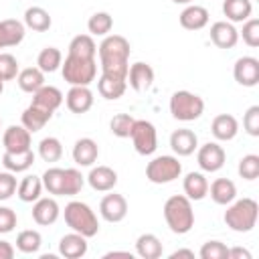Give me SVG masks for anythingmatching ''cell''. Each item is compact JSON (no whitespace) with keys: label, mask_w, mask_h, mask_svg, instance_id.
<instances>
[{"label":"cell","mask_w":259,"mask_h":259,"mask_svg":"<svg viewBox=\"0 0 259 259\" xmlns=\"http://www.w3.org/2000/svg\"><path fill=\"white\" fill-rule=\"evenodd\" d=\"M99 53V63H101V73L117 75V77H127L130 69V42L121 34H107L101 45L97 47Z\"/></svg>","instance_id":"obj_1"},{"label":"cell","mask_w":259,"mask_h":259,"mask_svg":"<svg viewBox=\"0 0 259 259\" xmlns=\"http://www.w3.org/2000/svg\"><path fill=\"white\" fill-rule=\"evenodd\" d=\"M164 219L172 233L186 235L194 227V210L192 200L184 194H174L164 202Z\"/></svg>","instance_id":"obj_2"},{"label":"cell","mask_w":259,"mask_h":259,"mask_svg":"<svg viewBox=\"0 0 259 259\" xmlns=\"http://www.w3.org/2000/svg\"><path fill=\"white\" fill-rule=\"evenodd\" d=\"M259 217V204L253 198H241L229 202V208L225 210V225L235 233H249L257 225Z\"/></svg>","instance_id":"obj_3"},{"label":"cell","mask_w":259,"mask_h":259,"mask_svg":"<svg viewBox=\"0 0 259 259\" xmlns=\"http://www.w3.org/2000/svg\"><path fill=\"white\" fill-rule=\"evenodd\" d=\"M65 223L71 231L91 239L99 233V221L93 212V208L81 200H71L65 206Z\"/></svg>","instance_id":"obj_4"},{"label":"cell","mask_w":259,"mask_h":259,"mask_svg":"<svg viewBox=\"0 0 259 259\" xmlns=\"http://www.w3.org/2000/svg\"><path fill=\"white\" fill-rule=\"evenodd\" d=\"M61 73L69 85H87L89 87L97 77V61L67 55L65 63H61Z\"/></svg>","instance_id":"obj_5"},{"label":"cell","mask_w":259,"mask_h":259,"mask_svg":"<svg viewBox=\"0 0 259 259\" xmlns=\"http://www.w3.org/2000/svg\"><path fill=\"white\" fill-rule=\"evenodd\" d=\"M204 101L200 95L190 91H176L170 97V113L178 121H194L202 115Z\"/></svg>","instance_id":"obj_6"},{"label":"cell","mask_w":259,"mask_h":259,"mask_svg":"<svg viewBox=\"0 0 259 259\" xmlns=\"http://www.w3.org/2000/svg\"><path fill=\"white\" fill-rule=\"evenodd\" d=\"M180 174H182V164L178 162L176 156H156L146 166V178L152 184L174 182L176 178H180Z\"/></svg>","instance_id":"obj_7"},{"label":"cell","mask_w":259,"mask_h":259,"mask_svg":"<svg viewBox=\"0 0 259 259\" xmlns=\"http://www.w3.org/2000/svg\"><path fill=\"white\" fill-rule=\"evenodd\" d=\"M130 138H132L134 150H136L140 156H150V154H154L156 148H158V134H156V127H154V123L148 121V119H136Z\"/></svg>","instance_id":"obj_8"},{"label":"cell","mask_w":259,"mask_h":259,"mask_svg":"<svg viewBox=\"0 0 259 259\" xmlns=\"http://www.w3.org/2000/svg\"><path fill=\"white\" fill-rule=\"evenodd\" d=\"M225 160H227V154L223 146H219L217 142H206L196 152V162L202 172H219L225 166Z\"/></svg>","instance_id":"obj_9"},{"label":"cell","mask_w":259,"mask_h":259,"mask_svg":"<svg viewBox=\"0 0 259 259\" xmlns=\"http://www.w3.org/2000/svg\"><path fill=\"white\" fill-rule=\"evenodd\" d=\"M4 152L10 154H22L30 150V132L24 125H8L2 136Z\"/></svg>","instance_id":"obj_10"},{"label":"cell","mask_w":259,"mask_h":259,"mask_svg":"<svg viewBox=\"0 0 259 259\" xmlns=\"http://www.w3.org/2000/svg\"><path fill=\"white\" fill-rule=\"evenodd\" d=\"M99 212L101 217L107 221V223H119L125 219L127 214V200L123 194H117V192H111V194H105L99 202Z\"/></svg>","instance_id":"obj_11"},{"label":"cell","mask_w":259,"mask_h":259,"mask_svg":"<svg viewBox=\"0 0 259 259\" xmlns=\"http://www.w3.org/2000/svg\"><path fill=\"white\" fill-rule=\"evenodd\" d=\"M233 77L243 87H255L259 83V61L255 57H241L235 61Z\"/></svg>","instance_id":"obj_12"},{"label":"cell","mask_w":259,"mask_h":259,"mask_svg":"<svg viewBox=\"0 0 259 259\" xmlns=\"http://www.w3.org/2000/svg\"><path fill=\"white\" fill-rule=\"evenodd\" d=\"M67 109L73 113H87L93 107V93L87 85H71V89L65 95Z\"/></svg>","instance_id":"obj_13"},{"label":"cell","mask_w":259,"mask_h":259,"mask_svg":"<svg viewBox=\"0 0 259 259\" xmlns=\"http://www.w3.org/2000/svg\"><path fill=\"white\" fill-rule=\"evenodd\" d=\"M125 81H127L130 87H132L134 91H138V93L148 91V89L152 87V83H154V69H152L148 63L138 61V63H134V65L127 69Z\"/></svg>","instance_id":"obj_14"},{"label":"cell","mask_w":259,"mask_h":259,"mask_svg":"<svg viewBox=\"0 0 259 259\" xmlns=\"http://www.w3.org/2000/svg\"><path fill=\"white\" fill-rule=\"evenodd\" d=\"M210 40L219 49H233L239 40V30L231 22L219 20L210 26Z\"/></svg>","instance_id":"obj_15"},{"label":"cell","mask_w":259,"mask_h":259,"mask_svg":"<svg viewBox=\"0 0 259 259\" xmlns=\"http://www.w3.org/2000/svg\"><path fill=\"white\" fill-rule=\"evenodd\" d=\"M87 182L97 192H109L117 184V172L109 166H95V168H91Z\"/></svg>","instance_id":"obj_16"},{"label":"cell","mask_w":259,"mask_h":259,"mask_svg":"<svg viewBox=\"0 0 259 259\" xmlns=\"http://www.w3.org/2000/svg\"><path fill=\"white\" fill-rule=\"evenodd\" d=\"M127 89V81L123 77L117 75H109V73H101V77L97 79V91L103 99H119Z\"/></svg>","instance_id":"obj_17"},{"label":"cell","mask_w":259,"mask_h":259,"mask_svg":"<svg viewBox=\"0 0 259 259\" xmlns=\"http://www.w3.org/2000/svg\"><path fill=\"white\" fill-rule=\"evenodd\" d=\"M170 148L176 156H190L198 148V138L192 130H174L170 136Z\"/></svg>","instance_id":"obj_18"},{"label":"cell","mask_w":259,"mask_h":259,"mask_svg":"<svg viewBox=\"0 0 259 259\" xmlns=\"http://www.w3.org/2000/svg\"><path fill=\"white\" fill-rule=\"evenodd\" d=\"M61 214V208L57 204L55 198H38L34 200V206H32V221L40 227H49L53 225Z\"/></svg>","instance_id":"obj_19"},{"label":"cell","mask_w":259,"mask_h":259,"mask_svg":"<svg viewBox=\"0 0 259 259\" xmlns=\"http://www.w3.org/2000/svg\"><path fill=\"white\" fill-rule=\"evenodd\" d=\"M63 93H61V89H57V87H53V85H42L38 91H34L32 93V105H36V107H40V109H47V111H51V113H55L59 107H61V103H63Z\"/></svg>","instance_id":"obj_20"},{"label":"cell","mask_w":259,"mask_h":259,"mask_svg":"<svg viewBox=\"0 0 259 259\" xmlns=\"http://www.w3.org/2000/svg\"><path fill=\"white\" fill-rule=\"evenodd\" d=\"M210 132L219 142H231L237 134H239V121L235 115L231 113H221L212 119L210 123Z\"/></svg>","instance_id":"obj_21"},{"label":"cell","mask_w":259,"mask_h":259,"mask_svg":"<svg viewBox=\"0 0 259 259\" xmlns=\"http://www.w3.org/2000/svg\"><path fill=\"white\" fill-rule=\"evenodd\" d=\"M99 156V146L91 138H81L73 146V160L77 166H93Z\"/></svg>","instance_id":"obj_22"},{"label":"cell","mask_w":259,"mask_h":259,"mask_svg":"<svg viewBox=\"0 0 259 259\" xmlns=\"http://www.w3.org/2000/svg\"><path fill=\"white\" fill-rule=\"evenodd\" d=\"M59 253L65 259H79L87 253V237L79 235V233H69L65 237H61L59 241Z\"/></svg>","instance_id":"obj_23"},{"label":"cell","mask_w":259,"mask_h":259,"mask_svg":"<svg viewBox=\"0 0 259 259\" xmlns=\"http://www.w3.org/2000/svg\"><path fill=\"white\" fill-rule=\"evenodd\" d=\"M208 24V10L198 4H188L180 12V26L186 30H200Z\"/></svg>","instance_id":"obj_24"},{"label":"cell","mask_w":259,"mask_h":259,"mask_svg":"<svg viewBox=\"0 0 259 259\" xmlns=\"http://www.w3.org/2000/svg\"><path fill=\"white\" fill-rule=\"evenodd\" d=\"M24 28L26 26L20 20H14V18L0 20V49L20 45L24 38Z\"/></svg>","instance_id":"obj_25"},{"label":"cell","mask_w":259,"mask_h":259,"mask_svg":"<svg viewBox=\"0 0 259 259\" xmlns=\"http://www.w3.org/2000/svg\"><path fill=\"white\" fill-rule=\"evenodd\" d=\"M184 196L190 200H202L208 194V180L202 172H188L184 176Z\"/></svg>","instance_id":"obj_26"},{"label":"cell","mask_w":259,"mask_h":259,"mask_svg":"<svg viewBox=\"0 0 259 259\" xmlns=\"http://www.w3.org/2000/svg\"><path fill=\"white\" fill-rule=\"evenodd\" d=\"M208 192H210V198L217 202V204H229L237 198V186L233 180L229 178H217L210 186H208Z\"/></svg>","instance_id":"obj_27"},{"label":"cell","mask_w":259,"mask_h":259,"mask_svg":"<svg viewBox=\"0 0 259 259\" xmlns=\"http://www.w3.org/2000/svg\"><path fill=\"white\" fill-rule=\"evenodd\" d=\"M16 83L24 93H34L45 85V73L38 67H26V69L18 71Z\"/></svg>","instance_id":"obj_28"},{"label":"cell","mask_w":259,"mask_h":259,"mask_svg":"<svg viewBox=\"0 0 259 259\" xmlns=\"http://www.w3.org/2000/svg\"><path fill=\"white\" fill-rule=\"evenodd\" d=\"M53 117V113L51 111H47V109H40V107H36V105H28L24 111H22V125L30 132V134H34V132H38V130H42L45 125H47V121Z\"/></svg>","instance_id":"obj_29"},{"label":"cell","mask_w":259,"mask_h":259,"mask_svg":"<svg viewBox=\"0 0 259 259\" xmlns=\"http://www.w3.org/2000/svg\"><path fill=\"white\" fill-rule=\"evenodd\" d=\"M162 243L154 233H144L136 241V253L142 259H158L162 257Z\"/></svg>","instance_id":"obj_30"},{"label":"cell","mask_w":259,"mask_h":259,"mask_svg":"<svg viewBox=\"0 0 259 259\" xmlns=\"http://www.w3.org/2000/svg\"><path fill=\"white\" fill-rule=\"evenodd\" d=\"M51 24H53L51 14L45 8H40V6L26 8V12H24V26L26 28H30L34 32H45L51 28Z\"/></svg>","instance_id":"obj_31"},{"label":"cell","mask_w":259,"mask_h":259,"mask_svg":"<svg viewBox=\"0 0 259 259\" xmlns=\"http://www.w3.org/2000/svg\"><path fill=\"white\" fill-rule=\"evenodd\" d=\"M2 164L8 172L12 174H18V172H26L32 164H34V152L32 148L22 152V154H10V152H4L2 156Z\"/></svg>","instance_id":"obj_32"},{"label":"cell","mask_w":259,"mask_h":259,"mask_svg":"<svg viewBox=\"0 0 259 259\" xmlns=\"http://www.w3.org/2000/svg\"><path fill=\"white\" fill-rule=\"evenodd\" d=\"M251 0H223V14L231 22H245L251 16Z\"/></svg>","instance_id":"obj_33"},{"label":"cell","mask_w":259,"mask_h":259,"mask_svg":"<svg viewBox=\"0 0 259 259\" xmlns=\"http://www.w3.org/2000/svg\"><path fill=\"white\" fill-rule=\"evenodd\" d=\"M16 192H18V198H20L22 202H34V200L40 198L42 180H40L38 176H34V174H26V176L20 180Z\"/></svg>","instance_id":"obj_34"},{"label":"cell","mask_w":259,"mask_h":259,"mask_svg":"<svg viewBox=\"0 0 259 259\" xmlns=\"http://www.w3.org/2000/svg\"><path fill=\"white\" fill-rule=\"evenodd\" d=\"M69 55L81 57V59H95L97 55V45L91 34H77L69 42Z\"/></svg>","instance_id":"obj_35"},{"label":"cell","mask_w":259,"mask_h":259,"mask_svg":"<svg viewBox=\"0 0 259 259\" xmlns=\"http://www.w3.org/2000/svg\"><path fill=\"white\" fill-rule=\"evenodd\" d=\"M61 63H63V55H61V51H59L57 47H47V49H42V51L38 53V57H36V67H38L42 73H53V71H57V69L61 67Z\"/></svg>","instance_id":"obj_36"},{"label":"cell","mask_w":259,"mask_h":259,"mask_svg":"<svg viewBox=\"0 0 259 259\" xmlns=\"http://www.w3.org/2000/svg\"><path fill=\"white\" fill-rule=\"evenodd\" d=\"M40 245H42V237H40V233L34 231V229L20 231L18 237H16V249H18L20 253H26V255L36 253V251L40 249Z\"/></svg>","instance_id":"obj_37"},{"label":"cell","mask_w":259,"mask_h":259,"mask_svg":"<svg viewBox=\"0 0 259 259\" xmlns=\"http://www.w3.org/2000/svg\"><path fill=\"white\" fill-rule=\"evenodd\" d=\"M85 184V176L75 168H63V194L61 196H75L81 192Z\"/></svg>","instance_id":"obj_38"},{"label":"cell","mask_w":259,"mask_h":259,"mask_svg":"<svg viewBox=\"0 0 259 259\" xmlns=\"http://www.w3.org/2000/svg\"><path fill=\"white\" fill-rule=\"evenodd\" d=\"M87 28H89L91 36H107L109 30L113 28V18L109 12H95L87 20Z\"/></svg>","instance_id":"obj_39"},{"label":"cell","mask_w":259,"mask_h":259,"mask_svg":"<svg viewBox=\"0 0 259 259\" xmlns=\"http://www.w3.org/2000/svg\"><path fill=\"white\" fill-rule=\"evenodd\" d=\"M38 156L45 162H59L61 156H63V144L53 136L42 138L40 144H38Z\"/></svg>","instance_id":"obj_40"},{"label":"cell","mask_w":259,"mask_h":259,"mask_svg":"<svg viewBox=\"0 0 259 259\" xmlns=\"http://www.w3.org/2000/svg\"><path fill=\"white\" fill-rule=\"evenodd\" d=\"M40 180H42V188H47L49 194L55 196L63 194V168H47Z\"/></svg>","instance_id":"obj_41"},{"label":"cell","mask_w":259,"mask_h":259,"mask_svg":"<svg viewBox=\"0 0 259 259\" xmlns=\"http://www.w3.org/2000/svg\"><path fill=\"white\" fill-rule=\"evenodd\" d=\"M134 121H136V119H134L130 113H117V115L111 117L109 130H111V134L117 136V138H130L132 127H134Z\"/></svg>","instance_id":"obj_42"},{"label":"cell","mask_w":259,"mask_h":259,"mask_svg":"<svg viewBox=\"0 0 259 259\" xmlns=\"http://www.w3.org/2000/svg\"><path fill=\"white\" fill-rule=\"evenodd\" d=\"M237 172L241 178L245 180H255L259 176V156L255 154H247L239 160V166H237Z\"/></svg>","instance_id":"obj_43"},{"label":"cell","mask_w":259,"mask_h":259,"mask_svg":"<svg viewBox=\"0 0 259 259\" xmlns=\"http://www.w3.org/2000/svg\"><path fill=\"white\" fill-rule=\"evenodd\" d=\"M200 259H229V247L221 241H206L200 251Z\"/></svg>","instance_id":"obj_44"},{"label":"cell","mask_w":259,"mask_h":259,"mask_svg":"<svg viewBox=\"0 0 259 259\" xmlns=\"http://www.w3.org/2000/svg\"><path fill=\"white\" fill-rule=\"evenodd\" d=\"M18 75V61L10 53H0V79L12 81Z\"/></svg>","instance_id":"obj_45"},{"label":"cell","mask_w":259,"mask_h":259,"mask_svg":"<svg viewBox=\"0 0 259 259\" xmlns=\"http://www.w3.org/2000/svg\"><path fill=\"white\" fill-rule=\"evenodd\" d=\"M243 42L251 49L259 47V20L257 18H247L243 22V30H241Z\"/></svg>","instance_id":"obj_46"},{"label":"cell","mask_w":259,"mask_h":259,"mask_svg":"<svg viewBox=\"0 0 259 259\" xmlns=\"http://www.w3.org/2000/svg\"><path fill=\"white\" fill-rule=\"evenodd\" d=\"M243 127L249 136H259V105H251L243 115Z\"/></svg>","instance_id":"obj_47"},{"label":"cell","mask_w":259,"mask_h":259,"mask_svg":"<svg viewBox=\"0 0 259 259\" xmlns=\"http://www.w3.org/2000/svg\"><path fill=\"white\" fill-rule=\"evenodd\" d=\"M18 184L12 172H0V200H8L16 192Z\"/></svg>","instance_id":"obj_48"},{"label":"cell","mask_w":259,"mask_h":259,"mask_svg":"<svg viewBox=\"0 0 259 259\" xmlns=\"http://www.w3.org/2000/svg\"><path fill=\"white\" fill-rule=\"evenodd\" d=\"M16 223H18L16 212L10 206H0V235H6L10 231H14Z\"/></svg>","instance_id":"obj_49"},{"label":"cell","mask_w":259,"mask_h":259,"mask_svg":"<svg viewBox=\"0 0 259 259\" xmlns=\"http://www.w3.org/2000/svg\"><path fill=\"white\" fill-rule=\"evenodd\" d=\"M229 259H251V253L243 247H233L229 249Z\"/></svg>","instance_id":"obj_50"},{"label":"cell","mask_w":259,"mask_h":259,"mask_svg":"<svg viewBox=\"0 0 259 259\" xmlns=\"http://www.w3.org/2000/svg\"><path fill=\"white\" fill-rule=\"evenodd\" d=\"M14 257V247L8 241H0V259H12Z\"/></svg>","instance_id":"obj_51"},{"label":"cell","mask_w":259,"mask_h":259,"mask_svg":"<svg viewBox=\"0 0 259 259\" xmlns=\"http://www.w3.org/2000/svg\"><path fill=\"white\" fill-rule=\"evenodd\" d=\"M176 257H188V259H194V251H190V249H178V251H174V253L170 255V259H176Z\"/></svg>","instance_id":"obj_52"},{"label":"cell","mask_w":259,"mask_h":259,"mask_svg":"<svg viewBox=\"0 0 259 259\" xmlns=\"http://www.w3.org/2000/svg\"><path fill=\"white\" fill-rule=\"evenodd\" d=\"M103 257H105V259H109V257H127V259H132V253H130V251H109V253H105Z\"/></svg>","instance_id":"obj_53"},{"label":"cell","mask_w":259,"mask_h":259,"mask_svg":"<svg viewBox=\"0 0 259 259\" xmlns=\"http://www.w3.org/2000/svg\"><path fill=\"white\" fill-rule=\"evenodd\" d=\"M172 2H174V4H190L192 0H172Z\"/></svg>","instance_id":"obj_54"},{"label":"cell","mask_w":259,"mask_h":259,"mask_svg":"<svg viewBox=\"0 0 259 259\" xmlns=\"http://www.w3.org/2000/svg\"><path fill=\"white\" fill-rule=\"evenodd\" d=\"M2 91H4V81L0 79V95H2Z\"/></svg>","instance_id":"obj_55"},{"label":"cell","mask_w":259,"mask_h":259,"mask_svg":"<svg viewBox=\"0 0 259 259\" xmlns=\"http://www.w3.org/2000/svg\"><path fill=\"white\" fill-rule=\"evenodd\" d=\"M0 125H2V121H0Z\"/></svg>","instance_id":"obj_56"}]
</instances>
